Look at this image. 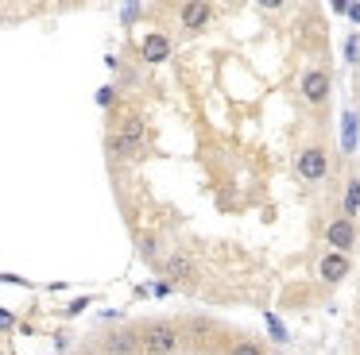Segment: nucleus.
<instances>
[{
	"instance_id": "nucleus-15",
	"label": "nucleus",
	"mask_w": 360,
	"mask_h": 355,
	"mask_svg": "<svg viewBox=\"0 0 360 355\" xmlns=\"http://www.w3.org/2000/svg\"><path fill=\"white\" fill-rule=\"evenodd\" d=\"M140 255L159 267V239H155V236H143V239H140Z\"/></svg>"
},
{
	"instance_id": "nucleus-5",
	"label": "nucleus",
	"mask_w": 360,
	"mask_h": 355,
	"mask_svg": "<svg viewBox=\"0 0 360 355\" xmlns=\"http://www.w3.org/2000/svg\"><path fill=\"white\" fill-rule=\"evenodd\" d=\"M179 328H182V344L198 347V351H217L229 336V328L221 321H213V316H190Z\"/></svg>"
},
{
	"instance_id": "nucleus-22",
	"label": "nucleus",
	"mask_w": 360,
	"mask_h": 355,
	"mask_svg": "<svg viewBox=\"0 0 360 355\" xmlns=\"http://www.w3.org/2000/svg\"><path fill=\"white\" fill-rule=\"evenodd\" d=\"M356 355H360V351H356Z\"/></svg>"
},
{
	"instance_id": "nucleus-12",
	"label": "nucleus",
	"mask_w": 360,
	"mask_h": 355,
	"mask_svg": "<svg viewBox=\"0 0 360 355\" xmlns=\"http://www.w3.org/2000/svg\"><path fill=\"white\" fill-rule=\"evenodd\" d=\"M341 216H345V220H356V216H360V174H349V178H345Z\"/></svg>"
},
{
	"instance_id": "nucleus-8",
	"label": "nucleus",
	"mask_w": 360,
	"mask_h": 355,
	"mask_svg": "<svg viewBox=\"0 0 360 355\" xmlns=\"http://www.w3.org/2000/svg\"><path fill=\"white\" fill-rule=\"evenodd\" d=\"M314 274H318V282H321V286H329V290H333V286H341L345 278L352 274V262H349V255L326 251V255L318 259V270H314Z\"/></svg>"
},
{
	"instance_id": "nucleus-14",
	"label": "nucleus",
	"mask_w": 360,
	"mask_h": 355,
	"mask_svg": "<svg viewBox=\"0 0 360 355\" xmlns=\"http://www.w3.org/2000/svg\"><path fill=\"white\" fill-rule=\"evenodd\" d=\"M264 321H267V332H271V340H275V344H287V328H283V321H279V316H275V313H264Z\"/></svg>"
},
{
	"instance_id": "nucleus-4",
	"label": "nucleus",
	"mask_w": 360,
	"mask_h": 355,
	"mask_svg": "<svg viewBox=\"0 0 360 355\" xmlns=\"http://www.w3.org/2000/svg\"><path fill=\"white\" fill-rule=\"evenodd\" d=\"M329 97H333V74L326 66H306L298 74V100L314 112H321L329 105Z\"/></svg>"
},
{
	"instance_id": "nucleus-10",
	"label": "nucleus",
	"mask_w": 360,
	"mask_h": 355,
	"mask_svg": "<svg viewBox=\"0 0 360 355\" xmlns=\"http://www.w3.org/2000/svg\"><path fill=\"white\" fill-rule=\"evenodd\" d=\"M101 351L105 355H140L136 324H128V328H112L109 336H101Z\"/></svg>"
},
{
	"instance_id": "nucleus-7",
	"label": "nucleus",
	"mask_w": 360,
	"mask_h": 355,
	"mask_svg": "<svg viewBox=\"0 0 360 355\" xmlns=\"http://www.w3.org/2000/svg\"><path fill=\"white\" fill-rule=\"evenodd\" d=\"M213 12H217V8L205 4V0H190V4H179V27L186 31V35H202V31L213 23Z\"/></svg>"
},
{
	"instance_id": "nucleus-20",
	"label": "nucleus",
	"mask_w": 360,
	"mask_h": 355,
	"mask_svg": "<svg viewBox=\"0 0 360 355\" xmlns=\"http://www.w3.org/2000/svg\"><path fill=\"white\" fill-rule=\"evenodd\" d=\"M349 15H352V20L360 23V4H349Z\"/></svg>"
},
{
	"instance_id": "nucleus-13",
	"label": "nucleus",
	"mask_w": 360,
	"mask_h": 355,
	"mask_svg": "<svg viewBox=\"0 0 360 355\" xmlns=\"http://www.w3.org/2000/svg\"><path fill=\"white\" fill-rule=\"evenodd\" d=\"M225 355H267V351L256 344V340H248V336H244V340H233V344L225 347Z\"/></svg>"
},
{
	"instance_id": "nucleus-18",
	"label": "nucleus",
	"mask_w": 360,
	"mask_h": 355,
	"mask_svg": "<svg viewBox=\"0 0 360 355\" xmlns=\"http://www.w3.org/2000/svg\"><path fill=\"white\" fill-rule=\"evenodd\" d=\"M140 12H143L140 4H124V8H120V20H124V23H136V15H140Z\"/></svg>"
},
{
	"instance_id": "nucleus-16",
	"label": "nucleus",
	"mask_w": 360,
	"mask_h": 355,
	"mask_svg": "<svg viewBox=\"0 0 360 355\" xmlns=\"http://www.w3.org/2000/svg\"><path fill=\"white\" fill-rule=\"evenodd\" d=\"M345 58H349L352 66L360 62V31H352V35L345 39Z\"/></svg>"
},
{
	"instance_id": "nucleus-3",
	"label": "nucleus",
	"mask_w": 360,
	"mask_h": 355,
	"mask_svg": "<svg viewBox=\"0 0 360 355\" xmlns=\"http://www.w3.org/2000/svg\"><path fill=\"white\" fill-rule=\"evenodd\" d=\"M148 147V120L140 112H128L117 123V131H109V159L124 162V159H140Z\"/></svg>"
},
{
	"instance_id": "nucleus-9",
	"label": "nucleus",
	"mask_w": 360,
	"mask_h": 355,
	"mask_svg": "<svg viewBox=\"0 0 360 355\" xmlns=\"http://www.w3.org/2000/svg\"><path fill=\"white\" fill-rule=\"evenodd\" d=\"M326 243H329V251L349 255L352 247H356V220H345V216H333V220L326 224Z\"/></svg>"
},
{
	"instance_id": "nucleus-2",
	"label": "nucleus",
	"mask_w": 360,
	"mask_h": 355,
	"mask_svg": "<svg viewBox=\"0 0 360 355\" xmlns=\"http://www.w3.org/2000/svg\"><path fill=\"white\" fill-rule=\"evenodd\" d=\"M136 336H140V355H179L182 351V328H179V321H167V316H151V321L136 324Z\"/></svg>"
},
{
	"instance_id": "nucleus-17",
	"label": "nucleus",
	"mask_w": 360,
	"mask_h": 355,
	"mask_svg": "<svg viewBox=\"0 0 360 355\" xmlns=\"http://www.w3.org/2000/svg\"><path fill=\"white\" fill-rule=\"evenodd\" d=\"M112 100H117V89H112V85H105V89H97V105H101V108H109Z\"/></svg>"
},
{
	"instance_id": "nucleus-11",
	"label": "nucleus",
	"mask_w": 360,
	"mask_h": 355,
	"mask_svg": "<svg viewBox=\"0 0 360 355\" xmlns=\"http://www.w3.org/2000/svg\"><path fill=\"white\" fill-rule=\"evenodd\" d=\"M140 58L151 62V66L167 62V58H171V39H167L163 31H148V35H143V43H140Z\"/></svg>"
},
{
	"instance_id": "nucleus-21",
	"label": "nucleus",
	"mask_w": 360,
	"mask_h": 355,
	"mask_svg": "<svg viewBox=\"0 0 360 355\" xmlns=\"http://www.w3.org/2000/svg\"><path fill=\"white\" fill-rule=\"evenodd\" d=\"M0 23H4V12H0Z\"/></svg>"
},
{
	"instance_id": "nucleus-19",
	"label": "nucleus",
	"mask_w": 360,
	"mask_h": 355,
	"mask_svg": "<svg viewBox=\"0 0 360 355\" xmlns=\"http://www.w3.org/2000/svg\"><path fill=\"white\" fill-rule=\"evenodd\" d=\"M16 328V316L12 313H4V309H0V332H12Z\"/></svg>"
},
{
	"instance_id": "nucleus-6",
	"label": "nucleus",
	"mask_w": 360,
	"mask_h": 355,
	"mask_svg": "<svg viewBox=\"0 0 360 355\" xmlns=\"http://www.w3.org/2000/svg\"><path fill=\"white\" fill-rule=\"evenodd\" d=\"M159 274H163L167 286H190V282H198V274H202V262H198L194 251L179 247V251H171L167 259H159Z\"/></svg>"
},
{
	"instance_id": "nucleus-1",
	"label": "nucleus",
	"mask_w": 360,
	"mask_h": 355,
	"mask_svg": "<svg viewBox=\"0 0 360 355\" xmlns=\"http://www.w3.org/2000/svg\"><path fill=\"white\" fill-rule=\"evenodd\" d=\"M333 174V151H329V143L321 135L306 139V143L295 147V178L302 185H321L326 178Z\"/></svg>"
}]
</instances>
